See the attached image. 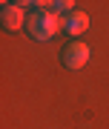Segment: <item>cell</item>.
I'll use <instances>...</instances> for the list:
<instances>
[{"instance_id": "obj_4", "label": "cell", "mask_w": 109, "mask_h": 129, "mask_svg": "<svg viewBox=\"0 0 109 129\" xmlns=\"http://www.w3.org/2000/svg\"><path fill=\"white\" fill-rule=\"evenodd\" d=\"M89 29V14H83V12H72V14H66V20H63V32H69L72 37L77 35H83Z\"/></svg>"}, {"instance_id": "obj_5", "label": "cell", "mask_w": 109, "mask_h": 129, "mask_svg": "<svg viewBox=\"0 0 109 129\" xmlns=\"http://www.w3.org/2000/svg\"><path fill=\"white\" fill-rule=\"evenodd\" d=\"M43 6H49V9L54 12V14H63V12H69V14H72L75 9H72V0H54V3H43Z\"/></svg>"}, {"instance_id": "obj_1", "label": "cell", "mask_w": 109, "mask_h": 129, "mask_svg": "<svg viewBox=\"0 0 109 129\" xmlns=\"http://www.w3.org/2000/svg\"><path fill=\"white\" fill-rule=\"evenodd\" d=\"M26 26H29V35L35 40H52L58 35V29H60V20H58V14L52 9H37V12L29 14Z\"/></svg>"}, {"instance_id": "obj_2", "label": "cell", "mask_w": 109, "mask_h": 129, "mask_svg": "<svg viewBox=\"0 0 109 129\" xmlns=\"http://www.w3.org/2000/svg\"><path fill=\"white\" fill-rule=\"evenodd\" d=\"M89 57H92V49L86 43H80V40H72L63 49V66L66 69H83L89 63Z\"/></svg>"}, {"instance_id": "obj_3", "label": "cell", "mask_w": 109, "mask_h": 129, "mask_svg": "<svg viewBox=\"0 0 109 129\" xmlns=\"http://www.w3.org/2000/svg\"><path fill=\"white\" fill-rule=\"evenodd\" d=\"M26 14H23V3H6L3 6V26L9 32H17V29L26 23Z\"/></svg>"}]
</instances>
